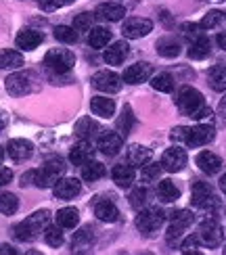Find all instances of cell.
I'll list each match as a JSON object with an SVG mask.
<instances>
[{
  "instance_id": "8",
  "label": "cell",
  "mask_w": 226,
  "mask_h": 255,
  "mask_svg": "<svg viewBox=\"0 0 226 255\" xmlns=\"http://www.w3.org/2000/svg\"><path fill=\"white\" fill-rule=\"evenodd\" d=\"M168 218H170V226H168V235L166 237H168L170 243H174L176 239H180L187 232V228L193 226V222H195V216H193L189 209L172 211Z\"/></svg>"
},
{
  "instance_id": "16",
  "label": "cell",
  "mask_w": 226,
  "mask_h": 255,
  "mask_svg": "<svg viewBox=\"0 0 226 255\" xmlns=\"http://www.w3.org/2000/svg\"><path fill=\"white\" fill-rule=\"evenodd\" d=\"M92 209H94L96 220L105 222V224H113V222L120 220V209H117V205L113 203V201H109V199H99V201H94Z\"/></svg>"
},
{
  "instance_id": "3",
  "label": "cell",
  "mask_w": 226,
  "mask_h": 255,
  "mask_svg": "<svg viewBox=\"0 0 226 255\" xmlns=\"http://www.w3.org/2000/svg\"><path fill=\"white\" fill-rule=\"evenodd\" d=\"M48 218H50V214L46 209H40V211H36V214H31L29 218L19 222V224L13 228L15 239L21 241V243L36 241L40 237V232H44V228L48 226Z\"/></svg>"
},
{
  "instance_id": "23",
  "label": "cell",
  "mask_w": 226,
  "mask_h": 255,
  "mask_svg": "<svg viewBox=\"0 0 226 255\" xmlns=\"http://www.w3.org/2000/svg\"><path fill=\"white\" fill-rule=\"evenodd\" d=\"M92 155H94V146H92V142L90 140H82L80 138V142L78 144H73L71 146V151H69V161L73 163V165H84L88 159H92Z\"/></svg>"
},
{
  "instance_id": "33",
  "label": "cell",
  "mask_w": 226,
  "mask_h": 255,
  "mask_svg": "<svg viewBox=\"0 0 226 255\" xmlns=\"http://www.w3.org/2000/svg\"><path fill=\"white\" fill-rule=\"evenodd\" d=\"M157 197L164 203H174L176 199H180V188L172 180H161L157 184Z\"/></svg>"
},
{
  "instance_id": "44",
  "label": "cell",
  "mask_w": 226,
  "mask_h": 255,
  "mask_svg": "<svg viewBox=\"0 0 226 255\" xmlns=\"http://www.w3.org/2000/svg\"><path fill=\"white\" fill-rule=\"evenodd\" d=\"M73 27L84 34V31H90L94 27V15L92 13H80L78 17L73 19Z\"/></svg>"
},
{
  "instance_id": "49",
  "label": "cell",
  "mask_w": 226,
  "mask_h": 255,
  "mask_svg": "<svg viewBox=\"0 0 226 255\" xmlns=\"http://www.w3.org/2000/svg\"><path fill=\"white\" fill-rule=\"evenodd\" d=\"M6 126H8V115H6V111L0 109V134H2V130Z\"/></svg>"
},
{
  "instance_id": "39",
  "label": "cell",
  "mask_w": 226,
  "mask_h": 255,
  "mask_svg": "<svg viewBox=\"0 0 226 255\" xmlns=\"http://www.w3.org/2000/svg\"><path fill=\"white\" fill-rule=\"evenodd\" d=\"M55 38L63 44H75L80 38V31L75 27H69V25H57L55 27Z\"/></svg>"
},
{
  "instance_id": "28",
  "label": "cell",
  "mask_w": 226,
  "mask_h": 255,
  "mask_svg": "<svg viewBox=\"0 0 226 255\" xmlns=\"http://www.w3.org/2000/svg\"><path fill=\"white\" fill-rule=\"evenodd\" d=\"M80 174H82V180H86V182H96V180H101L107 169L101 161H96V159H88L84 165H80Z\"/></svg>"
},
{
  "instance_id": "15",
  "label": "cell",
  "mask_w": 226,
  "mask_h": 255,
  "mask_svg": "<svg viewBox=\"0 0 226 255\" xmlns=\"http://www.w3.org/2000/svg\"><path fill=\"white\" fill-rule=\"evenodd\" d=\"M151 73H153V67H151L149 63L141 61V63H134V65L126 67L122 80H124L126 84H132V86H136V84L147 82V80L151 78Z\"/></svg>"
},
{
  "instance_id": "52",
  "label": "cell",
  "mask_w": 226,
  "mask_h": 255,
  "mask_svg": "<svg viewBox=\"0 0 226 255\" xmlns=\"http://www.w3.org/2000/svg\"><path fill=\"white\" fill-rule=\"evenodd\" d=\"M218 113L222 115V118H226V97L220 101V105H218Z\"/></svg>"
},
{
  "instance_id": "30",
  "label": "cell",
  "mask_w": 226,
  "mask_h": 255,
  "mask_svg": "<svg viewBox=\"0 0 226 255\" xmlns=\"http://www.w3.org/2000/svg\"><path fill=\"white\" fill-rule=\"evenodd\" d=\"M212 52V42L208 40V36H201L197 40L191 42L189 46V57L195 59V61H201V59H208Z\"/></svg>"
},
{
  "instance_id": "31",
  "label": "cell",
  "mask_w": 226,
  "mask_h": 255,
  "mask_svg": "<svg viewBox=\"0 0 226 255\" xmlns=\"http://www.w3.org/2000/svg\"><path fill=\"white\" fill-rule=\"evenodd\" d=\"M23 67V55L19 50L4 48L0 50V69H19Z\"/></svg>"
},
{
  "instance_id": "35",
  "label": "cell",
  "mask_w": 226,
  "mask_h": 255,
  "mask_svg": "<svg viewBox=\"0 0 226 255\" xmlns=\"http://www.w3.org/2000/svg\"><path fill=\"white\" fill-rule=\"evenodd\" d=\"M208 82L210 88L216 92H224L226 90V67L224 65H214L208 71Z\"/></svg>"
},
{
  "instance_id": "14",
  "label": "cell",
  "mask_w": 226,
  "mask_h": 255,
  "mask_svg": "<svg viewBox=\"0 0 226 255\" xmlns=\"http://www.w3.org/2000/svg\"><path fill=\"white\" fill-rule=\"evenodd\" d=\"M96 146L99 151L107 157H113L122 151L124 146V136L120 132H103L99 138H96Z\"/></svg>"
},
{
  "instance_id": "25",
  "label": "cell",
  "mask_w": 226,
  "mask_h": 255,
  "mask_svg": "<svg viewBox=\"0 0 226 255\" xmlns=\"http://www.w3.org/2000/svg\"><path fill=\"white\" fill-rule=\"evenodd\" d=\"M90 109L94 115H99L103 120H111L115 115V101L107 97H94L90 101Z\"/></svg>"
},
{
  "instance_id": "20",
  "label": "cell",
  "mask_w": 226,
  "mask_h": 255,
  "mask_svg": "<svg viewBox=\"0 0 226 255\" xmlns=\"http://www.w3.org/2000/svg\"><path fill=\"white\" fill-rule=\"evenodd\" d=\"M128 55H130V48H128V44L124 40H120V42H113V44L103 52V59H105L107 65L115 67V65H122V63L128 59Z\"/></svg>"
},
{
  "instance_id": "41",
  "label": "cell",
  "mask_w": 226,
  "mask_h": 255,
  "mask_svg": "<svg viewBox=\"0 0 226 255\" xmlns=\"http://www.w3.org/2000/svg\"><path fill=\"white\" fill-rule=\"evenodd\" d=\"M19 209V199L13 193H0V214L13 216Z\"/></svg>"
},
{
  "instance_id": "50",
  "label": "cell",
  "mask_w": 226,
  "mask_h": 255,
  "mask_svg": "<svg viewBox=\"0 0 226 255\" xmlns=\"http://www.w3.org/2000/svg\"><path fill=\"white\" fill-rule=\"evenodd\" d=\"M17 251L10 247V245H6V243H2V245H0V255H15Z\"/></svg>"
},
{
  "instance_id": "17",
  "label": "cell",
  "mask_w": 226,
  "mask_h": 255,
  "mask_svg": "<svg viewBox=\"0 0 226 255\" xmlns=\"http://www.w3.org/2000/svg\"><path fill=\"white\" fill-rule=\"evenodd\" d=\"M6 153L13 161H27V159L34 155V144L25 138H13L6 144Z\"/></svg>"
},
{
  "instance_id": "11",
  "label": "cell",
  "mask_w": 226,
  "mask_h": 255,
  "mask_svg": "<svg viewBox=\"0 0 226 255\" xmlns=\"http://www.w3.org/2000/svg\"><path fill=\"white\" fill-rule=\"evenodd\" d=\"M214 138H216V130L210 124H197L193 128H187V136H185V144L187 146H203L210 144Z\"/></svg>"
},
{
  "instance_id": "48",
  "label": "cell",
  "mask_w": 226,
  "mask_h": 255,
  "mask_svg": "<svg viewBox=\"0 0 226 255\" xmlns=\"http://www.w3.org/2000/svg\"><path fill=\"white\" fill-rule=\"evenodd\" d=\"M13 180V169H8L6 165H0V186H6Z\"/></svg>"
},
{
  "instance_id": "38",
  "label": "cell",
  "mask_w": 226,
  "mask_h": 255,
  "mask_svg": "<svg viewBox=\"0 0 226 255\" xmlns=\"http://www.w3.org/2000/svg\"><path fill=\"white\" fill-rule=\"evenodd\" d=\"M44 241H46V245L50 247H63V243H65V235H63V228L57 224V226H46L44 228Z\"/></svg>"
},
{
  "instance_id": "54",
  "label": "cell",
  "mask_w": 226,
  "mask_h": 255,
  "mask_svg": "<svg viewBox=\"0 0 226 255\" xmlns=\"http://www.w3.org/2000/svg\"><path fill=\"white\" fill-rule=\"evenodd\" d=\"M2 157H4V151H2V146H0V161H2Z\"/></svg>"
},
{
  "instance_id": "21",
  "label": "cell",
  "mask_w": 226,
  "mask_h": 255,
  "mask_svg": "<svg viewBox=\"0 0 226 255\" xmlns=\"http://www.w3.org/2000/svg\"><path fill=\"white\" fill-rule=\"evenodd\" d=\"M111 178H113V182L120 186V188H130V186L134 184V178H136L134 165L117 163V165L111 169Z\"/></svg>"
},
{
  "instance_id": "26",
  "label": "cell",
  "mask_w": 226,
  "mask_h": 255,
  "mask_svg": "<svg viewBox=\"0 0 226 255\" xmlns=\"http://www.w3.org/2000/svg\"><path fill=\"white\" fill-rule=\"evenodd\" d=\"M96 15L103 17L105 21H111V23H115V21L124 19L126 6L120 4V2H103V4H99V8H96Z\"/></svg>"
},
{
  "instance_id": "18",
  "label": "cell",
  "mask_w": 226,
  "mask_h": 255,
  "mask_svg": "<svg viewBox=\"0 0 226 255\" xmlns=\"http://www.w3.org/2000/svg\"><path fill=\"white\" fill-rule=\"evenodd\" d=\"M52 193H55L57 199H73L82 193V184L78 178H59L57 184L52 186Z\"/></svg>"
},
{
  "instance_id": "45",
  "label": "cell",
  "mask_w": 226,
  "mask_h": 255,
  "mask_svg": "<svg viewBox=\"0 0 226 255\" xmlns=\"http://www.w3.org/2000/svg\"><path fill=\"white\" fill-rule=\"evenodd\" d=\"M182 36H185L189 42H193V40H197L201 36H206V31H203L201 23L199 25L197 23H185V25H182Z\"/></svg>"
},
{
  "instance_id": "10",
  "label": "cell",
  "mask_w": 226,
  "mask_h": 255,
  "mask_svg": "<svg viewBox=\"0 0 226 255\" xmlns=\"http://www.w3.org/2000/svg\"><path fill=\"white\" fill-rule=\"evenodd\" d=\"M122 84H124L122 76H117V73L111 71V69H101L92 76V86L96 90H101V92L115 94V92L122 90Z\"/></svg>"
},
{
  "instance_id": "32",
  "label": "cell",
  "mask_w": 226,
  "mask_h": 255,
  "mask_svg": "<svg viewBox=\"0 0 226 255\" xmlns=\"http://www.w3.org/2000/svg\"><path fill=\"white\" fill-rule=\"evenodd\" d=\"M157 55L166 59H176L180 55V42L170 36L157 40Z\"/></svg>"
},
{
  "instance_id": "9",
  "label": "cell",
  "mask_w": 226,
  "mask_h": 255,
  "mask_svg": "<svg viewBox=\"0 0 226 255\" xmlns=\"http://www.w3.org/2000/svg\"><path fill=\"white\" fill-rule=\"evenodd\" d=\"M222 226L218 224L214 218H208V220H203L201 224H199V232H197V239H199V245L203 247H218L220 243H222Z\"/></svg>"
},
{
  "instance_id": "46",
  "label": "cell",
  "mask_w": 226,
  "mask_h": 255,
  "mask_svg": "<svg viewBox=\"0 0 226 255\" xmlns=\"http://www.w3.org/2000/svg\"><path fill=\"white\" fill-rule=\"evenodd\" d=\"M92 241H94V237H92L90 228H82V230H78V232H75L73 247H75V249H78V247H86V245H90Z\"/></svg>"
},
{
  "instance_id": "27",
  "label": "cell",
  "mask_w": 226,
  "mask_h": 255,
  "mask_svg": "<svg viewBox=\"0 0 226 255\" xmlns=\"http://www.w3.org/2000/svg\"><path fill=\"white\" fill-rule=\"evenodd\" d=\"M126 157H128V163H130V165L143 167L145 163L151 161L153 153H151V148H147L143 144H130V146H128V151H126Z\"/></svg>"
},
{
  "instance_id": "1",
  "label": "cell",
  "mask_w": 226,
  "mask_h": 255,
  "mask_svg": "<svg viewBox=\"0 0 226 255\" xmlns=\"http://www.w3.org/2000/svg\"><path fill=\"white\" fill-rule=\"evenodd\" d=\"M65 161L59 157L55 159H48V161L38 167V169H29V172H25L23 176H21V186H27V184H34L38 188H50L57 184V180L65 176Z\"/></svg>"
},
{
  "instance_id": "19",
  "label": "cell",
  "mask_w": 226,
  "mask_h": 255,
  "mask_svg": "<svg viewBox=\"0 0 226 255\" xmlns=\"http://www.w3.org/2000/svg\"><path fill=\"white\" fill-rule=\"evenodd\" d=\"M195 163H197V167L201 169V172L208 174V176L218 174L220 169H222V159L216 153H212V151H201L195 157Z\"/></svg>"
},
{
  "instance_id": "40",
  "label": "cell",
  "mask_w": 226,
  "mask_h": 255,
  "mask_svg": "<svg viewBox=\"0 0 226 255\" xmlns=\"http://www.w3.org/2000/svg\"><path fill=\"white\" fill-rule=\"evenodd\" d=\"M151 86H153V90L157 92H172L174 90V78L170 76V73H157V76L151 78Z\"/></svg>"
},
{
  "instance_id": "6",
  "label": "cell",
  "mask_w": 226,
  "mask_h": 255,
  "mask_svg": "<svg viewBox=\"0 0 226 255\" xmlns=\"http://www.w3.org/2000/svg\"><path fill=\"white\" fill-rule=\"evenodd\" d=\"M166 220V214L157 207H143L138 209V216H136V228L143 232L145 237H151L155 235V232L161 228V224H164Z\"/></svg>"
},
{
  "instance_id": "7",
  "label": "cell",
  "mask_w": 226,
  "mask_h": 255,
  "mask_svg": "<svg viewBox=\"0 0 226 255\" xmlns=\"http://www.w3.org/2000/svg\"><path fill=\"white\" fill-rule=\"evenodd\" d=\"M191 201L193 205L203 209V211H212V209H218L220 201L216 197V193L212 190V186L208 182H201V180H197V182H193V188H191Z\"/></svg>"
},
{
  "instance_id": "42",
  "label": "cell",
  "mask_w": 226,
  "mask_h": 255,
  "mask_svg": "<svg viewBox=\"0 0 226 255\" xmlns=\"http://www.w3.org/2000/svg\"><path fill=\"white\" fill-rule=\"evenodd\" d=\"M224 23H226V13H222V10H210V13L201 19L203 29H216Z\"/></svg>"
},
{
  "instance_id": "4",
  "label": "cell",
  "mask_w": 226,
  "mask_h": 255,
  "mask_svg": "<svg viewBox=\"0 0 226 255\" xmlns=\"http://www.w3.org/2000/svg\"><path fill=\"white\" fill-rule=\"evenodd\" d=\"M4 86L10 97H25V94L40 90V80L34 71H17L6 78Z\"/></svg>"
},
{
  "instance_id": "12",
  "label": "cell",
  "mask_w": 226,
  "mask_h": 255,
  "mask_svg": "<svg viewBox=\"0 0 226 255\" xmlns=\"http://www.w3.org/2000/svg\"><path fill=\"white\" fill-rule=\"evenodd\" d=\"M151 31H153V21L143 19V17H130V19H126L122 25V34L128 40H141V38L149 36Z\"/></svg>"
},
{
  "instance_id": "29",
  "label": "cell",
  "mask_w": 226,
  "mask_h": 255,
  "mask_svg": "<svg viewBox=\"0 0 226 255\" xmlns=\"http://www.w3.org/2000/svg\"><path fill=\"white\" fill-rule=\"evenodd\" d=\"M57 224L63 228V230H71L80 224V211L75 207H63L57 211Z\"/></svg>"
},
{
  "instance_id": "43",
  "label": "cell",
  "mask_w": 226,
  "mask_h": 255,
  "mask_svg": "<svg viewBox=\"0 0 226 255\" xmlns=\"http://www.w3.org/2000/svg\"><path fill=\"white\" fill-rule=\"evenodd\" d=\"M161 169H164V165L161 163H155V161H149L143 165V172H141V178L145 180V182H153V180H157L161 176Z\"/></svg>"
},
{
  "instance_id": "34",
  "label": "cell",
  "mask_w": 226,
  "mask_h": 255,
  "mask_svg": "<svg viewBox=\"0 0 226 255\" xmlns=\"http://www.w3.org/2000/svg\"><path fill=\"white\" fill-rule=\"evenodd\" d=\"M109 42H111V31L107 29V27H92L88 31V44L94 50L109 46Z\"/></svg>"
},
{
  "instance_id": "37",
  "label": "cell",
  "mask_w": 226,
  "mask_h": 255,
  "mask_svg": "<svg viewBox=\"0 0 226 255\" xmlns=\"http://www.w3.org/2000/svg\"><path fill=\"white\" fill-rule=\"evenodd\" d=\"M149 199H151L149 186H136V188H132V193H130V205L134 209H143V207L149 205Z\"/></svg>"
},
{
  "instance_id": "51",
  "label": "cell",
  "mask_w": 226,
  "mask_h": 255,
  "mask_svg": "<svg viewBox=\"0 0 226 255\" xmlns=\"http://www.w3.org/2000/svg\"><path fill=\"white\" fill-rule=\"evenodd\" d=\"M216 42H218V46L222 50H226V31H220V34L216 36Z\"/></svg>"
},
{
  "instance_id": "53",
  "label": "cell",
  "mask_w": 226,
  "mask_h": 255,
  "mask_svg": "<svg viewBox=\"0 0 226 255\" xmlns=\"http://www.w3.org/2000/svg\"><path fill=\"white\" fill-rule=\"evenodd\" d=\"M220 190H222V193L226 195V174L220 178Z\"/></svg>"
},
{
  "instance_id": "22",
  "label": "cell",
  "mask_w": 226,
  "mask_h": 255,
  "mask_svg": "<svg viewBox=\"0 0 226 255\" xmlns=\"http://www.w3.org/2000/svg\"><path fill=\"white\" fill-rule=\"evenodd\" d=\"M42 42H44V36L36 29H21L15 38V44L21 50H36Z\"/></svg>"
},
{
  "instance_id": "13",
  "label": "cell",
  "mask_w": 226,
  "mask_h": 255,
  "mask_svg": "<svg viewBox=\"0 0 226 255\" xmlns=\"http://www.w3.org/2000/svg\"><path fill=\"white\" fill-rule=\"evenodd\" d=\"M187 161H189L187 151L180 146H170L164 151V155H161V165H164V169L170 174H176L180 169H185Z\"/></svg>"
},
{
  "instance_id": "5",
  "label": "cell",
  "mask_w": 226,
  "mask_h": 255,
  "mask_svg": "<svg viewBox=\"0 0 226 255\" xmlns=\"http://www.w3.org/2000/svg\"><path fill=\"white\" fill-rule=\"evenodd\" d=\"M75 65V55L67 48H50L44 55V69L52 73H69Z\"/></svg>"
},
{
  "instance_id": "2",
  "label": "cell",
  "mask_w": 226,
  "mask_h": 255,
  "mask_svg": "<svg viewBox=\"0 0 226 255\" xmlns=\"http://www.w3.org/2000/svg\"><path fill=\"white\" fill-rule=\"evenodd\" d=\"M176 107L180 109L182 115L187 118H193V120H203V118H210L212 111L210 107L203 101V94L193 88V86H182L178 97H176Z\"/></svg>"
},
{
  "instance_id": "36",
  "label": "cell",
  "mask_w": 226,
  "mask_h": 255,
  "mask_svg": "<svg viewBox=\"0 0 226 255\" xmlns=\"http://www.w3.org/2000/svg\"><path fill=\"white\" fill-rule=\"evenodd\" d=\"M117 132H120L122 136H128L132 132V128H134V111L130 105H124V109H122V115L117 118Z\"/></svg>"
},
{
  "instance_id": "24",
  "label": "cell",
  "mask_w": 226,
  "mask_h": 255,
  "mask_svg": "<svg viewBox=\"0 0 226 255\" xmlns=\"http://www.w3.org/2000/svg\"><path fill=\"white\" fill-rule=\"evenodd\" d=\"M73 130H75V136L82 138V140H92V138H99L103 134V128L92 118H82L78 124H75Z\"/></svg>"
},
{
  "instance_id": "47",
  "label": "cell",
  "mask_w": 226,
  "mask_h": 255,
  "mask_svg": "<svg viewBox=\"0 0 226 255\" xmlns=\"http://www.w3.org/2000/svg\"><path fill=\"white\" fill-rule=\"evenodd\" d=\"M63 4H71L69 0H38V6L40 10H44V13H52V10L61 8Z\"/></svg>"
}]
</instances>
